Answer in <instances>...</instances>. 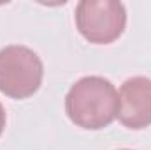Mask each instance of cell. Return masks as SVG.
I'll list each match as a JSON object with an SVG mask.
<instances>
[{"label":"cell","mask_w":151,"mask_h":150,"mask_svg":"<svg viewBox=\"0 0 151 150\" xmlns=\"http://www.w3.org/2000/svg\"><path fill=\"white\" fill-rule=\"evenodd\" d=\"M44 66L37 53L21 44L0 50V92L11 99H27L39 90Z\"/></svg>","instance_id":"7a4b0ae2"},{"label":"cell","mask_w":151,"mask_h":150,"mask_svg":"<svg viewBox=\"0 0 151 150\" xmlns=\"http://www.w3.org/2000/svg\"><path fill=\"white\" fill-rule=\"evenodd\" d=\"M121 150H128V149H121Z\"/></svg>","instance_id":"8992f818"},{"label":"cell","mask_w":151,"mask_h":150,"mask_svg":"<svg viewBox=\"0 0 151 150\" xmlns=\"http://www.w3.org/2000/svg\"><path fill=\"white\" fill-rule=\"evenodd\" d=\"M127 25V11L116 0H81L76 7V27L93 44H111Z\"/></svg>","instance_id":"3957f363"},{"label":"cell","mask_w":151,"mask_h":150,"mask_svg":"<svg viewBox=\"0 0 151 150\" xmlns=\"http://www.w3.org/2000/svg\"><path fill=\"white\" fill-rule=\"evenodd\" d=\"M65 111L77 127L88 131L104 129L118 117V92L102 76H84L67 92Z\"/></svg>","instance_id":"6da1fadb"},{"label":"cell","mask_w":151,"mask_h":150,"mask_svg":"<svg viewBox=\"0 0 151 150\" xmlns=\"http://www.w3.org/2000/svg\"><path fill=\"white\" fill-rule=\"evenodd\" d=\"M4 127H5V110H4V106L0 103V134L4 131Z\"/></svg>","instance_id":"5b68a950"},{"label":"cell","mask_w":151,"mask_h":150,"mask_svg":"<svg viewBox=\"0 0 151 150\" xmlns=\"http://www.w3.org/2000/svg\"><path fill=\"white\" fill-rule=\"evenodd\" d=\"M118 120L134 131L151 125V79L128 78L118 92Z\"/></svg>","instance_id":"277c9868"}]
</instances>
